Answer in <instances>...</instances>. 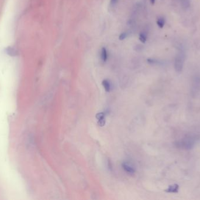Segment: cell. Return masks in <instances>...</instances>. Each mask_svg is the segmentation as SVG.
Segmentation results:
<instances>
[{"instance_id": "1", "label": "cell", "mask_w": 200, "mask_h": 200, "mask_svg": "<svg viewBox=\"0 0 200 200\" xmlns=\"http://www.w3.org/2000/svg\"><path fill=\"white\" fill-rule=\"evenodd\" d=\"M198 137L195 135H189L184 137V138L177 140L174 143V146L179 149L183 150H191L196 145Z\"/></svg>"}, {"instance_id": "2", "label": "cell", "mask_w": 200, "mask_h": 200, "mask_svg": "<svg viewBox=\"0 0 200 200\" xmlns=\"http://www.w3.org/2000/svg\"><path fill=\"white\" fill-rule=\"evenodd\" d=\"M185 59L186 55L184 51L182 49H179L174 60V69L177 72L180 73L183 71Z\"/></svg>"}, {"instance_id": "3", "label": "cell", "mask_w": 200, "mask_h": 200, "mask_svg": "<svg viewBox=\"0 0 200 200\" xmlns=\"http://www.w3.org/2000/svg\"><path fill=\"white\" fill-rule=\"evenodd\" d=\"M123 169L125 170V172H127L129 174H133L135 172V168L128 163L127 162H124L122 164Z\"/></svg>"}, {"instance_id": "4", "label": "cell", "mask_w": 200, "mask_h": 200, "mask_svg": "<svg viewBox=\"0 0 200 200\" xmlns=\"http://www.w3.org/2000/svg\"><path fill=\"white\" fill-rule=\"evenodd\" d=\"M96 119L98 120V125L102 127L105 125V113L104 112L98 113L96 116Z\"/></svg>"}, {"instance_id": "5", "label": "cell", "mask_w": 200, "mask_h": 200, "mask_svg": "<svg viewBox=\"0 0 200 200\" xmlns=\"http://www.w3.org/2000/svg\"><path fill=\"white\" fill-rule=\"evenodd\" d=\"M164 191L168 193H177L179 191V186L177 184L170 185Z\"/></svg>"}, {"instance_id": "6", "label": "cell", "mask_w": 200, "mask_h": 200, "mask_svg": "<svg viewBox=\"0 0 200 200\" xmlns=\"http://www.w3.org/2000/svg\"><path fill=\"white\" fill-rule=\"evenodd\" d=\"M101 59L103 62H105L108 59V52L105 47H102L101 49Z\"/></svg>"}, {"instance_id": "7", "label": "cell", "mask_w": 200, "mask_h": 200, "mask_svg": "<svg viewBox=\"0 0 200 200\" xmlns=\"http://www.w3.org/2000/svg\"><path fill=\"white\" fill-rule=\"evenodd\" d=\"M102 85L103 87H104V89L106 92H110L111 89V84L108 80H107V79L103 80V81L102 82Z\"/></svg>"}, {"instance_id": "8", "label": "cell", "mask_w": 200, "mask_h": 200, "mask_svg": "<svg viewBox=\"0 0 200 200\" xmlns=\"http://www.w3.org/2000/svg\"><path fill=\"white\" fill-rule=\"evenodd\" d=\"M6 52L9 55L12 57H15L18 55L17 51L13 47H8L6 49Z\"/></svg>"}, {"instance_id": "9", "label": "cell", "mask_w": 200, "mask_h": 200, "mask_svg": "<svg viewBox=\"0 0 200 200\" xmlns=\"http://www.w3.org/2000/svg\"><path fill=\"white\" fill-rule=\"evenodd\" d=\"M165 19L164 17L163 16H160L157 18V21H156V23H157V25H158V27L160 28H163L165 25Z\"/></svg>"}, {"instance_id": "10", "label": "cell", "mask_w": 200, "mask_h": 200, "mask_svg": "<svg viewBox=\"0 0 200 200\" xmlns=\"http://www.w3.org/2000/svg\"><path fill=\"white\" fill-rule=\"evenodd\" d=\"M139 39L142 43H145L147 40V34L146 32H141L139 34Z\"/></svg>"}, {"instance_id": "11", "label": "cell", "mask_w": 200, "mask_h": 200, "mask_svg": "<svg viewBox=\"0 0 200 200\" xmlns=\"http://www.w3.org/2000/svg\"><path fill=\"white\" fill-rule=\"evenodd\" d=\"M180 1L184 8H187L190 6V0H180Z\"/></svg>"}, {"instance_id": "12", "label": "cell", "mask_w": 200, "mask_h": 200, "mask_svg": "<svg viewBox=\"0 0 200 200\" xmlns=\"http://www.w3.org/2000/svg\"><path fill=\"white\" fill-rule=\"evenodd\" d=\"M127 37H128V34L126 33V32H123V33H122V34L119 35V39L120 40L122 41V40H125Z\"/></svg>"}, {"instance_id": "13", "label": "cell", "mask_w": 200, "mask_h": 200, "mask_svg": "<svg viewBox=\"0 0 200 200\" xmlns=\"http://www.w3.org/2000/svg\"><path fill=\"white\" fill-rule=\"evenodd\" d=\"M118 0H111V2H110V4H111V5H114L116 3L118 2Z\"/></svg>"}, {"instance_id": "14", "label": "cell", "mask_w": 200, "mask_h": 200, "mask_svg": "<svg viewBox=\"0 0 200 200\" xmlns=\"http://www.w3.org/2000/svg\"><path fill=\"white\" fill-rule=\"evenodd\" d=\"M150 3L152 4H155V0H150Z\"/></svg>"}]
</instances>
